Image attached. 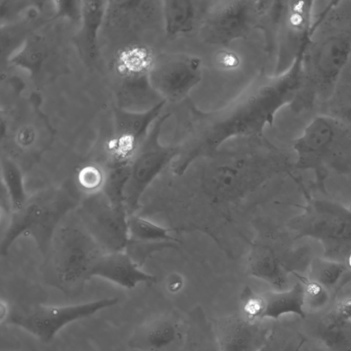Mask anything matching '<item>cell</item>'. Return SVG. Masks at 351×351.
<instances>
[{
    "instance_id": "obj_11",
    "label": "cell",
    "mask_w": 351,
    "mask_h": 351,
    "mask_svg": "<svg viewBox=\"0 0 351 351\" xmlns=\"http://www.w3.org/2000/svg\"><path fill=\"white\" fill-rule=\"evenodd\" d=\"M74 213L105 253L125 250L128 215L123 205L114 203L101 191L84 196Z\"/></svg>"
},
{
    "instance_id": "obj_35",
    "label": "cell",
    "mask_w": 351,
    "mask_h": 351,
    "mask_svg": "<svg viewBox=\"0 0 351 351\" xmlns=\"http://www.w3.org/2000/svg\"><path fill=\"white\" fill-rule=\"evenodd\" d=\"M12 351H13V350H12Z\"/></svg>"
},
{
    "instance_id": "obj_9",
    "label": "cell",
    "mask_w": 351,
    "mask_h": 351,
    "mask_svg": "<svg viewBox=\"0 0 351 351\" xmlns=\"http://www.w3.org/2000/svg\"><path fill=\"white\" fill-rule=\"evenodd\" d=\"M273 1H217L208 4L199 23L207 43L227 47L254 28L264 27ZM210 3V1H209Z\"/></svg>"
},
{
    "instance_id": "obj_13",
    "label": "cell",
    "mask_w": 351,
    "mask_h": 351,
    "mask_svg": "<svg viewBox=\"0 0 351 351\" xmlns=\"http://www.w3.org/2000/svg\"><path fill=\"white\" fill-rule=\"evenodd\" d=\"M202 77L199 58L186 53H168L155 57L149 82L162 100L180 102L200 82Z\"/></svg>"
},
{
    "instance_id": "obj_26",
    "label": "cell",
    "mask_w": 351,
    "mask_h": 351,
    "mask_svg": "<svg viewBox=\"0 0 351 351\" xmlns=\"http://www.w3.org/2000/svg\"><path fill=\"white\" fill-rule=\"evenodd\" d=\"M47 56L48 49L45 38L34 32L8 60L12 65L35 75L40 71Z\"/></svg>"
},
{
    "instance_id": "obj_2",
    "label": "cell",
    "mask_w": 351,
    "mask_h": 351,
    "mask_svg": "<svg viewBox=\"0 0 351 351\" xmlns=\"http://www.w3.org/2000/svg\"><path fill=\"white\" fill-rule=\"evenodd\" d=\"M330 5L317 21L303 53L304 88L300 98L332 95L351 58V12ZM299 98V99H300Z\"/></svg>"
},
{
    "instance_id": "obj_16",
    "label": "cell",
    "mask_w": 351,
    "mask_h": 351,
    "mask_svg": "<svg viewBox=\"0 0 351 351\" xmlns=\"http://www.w3.org/2000/svg\"><path fill=\"white\" fill-rule=\"evenodd\" d=\"M187 335L188 322L176 314H164L138 326L128 346L137 351H182Z\"/></svg>"
},
{
    "instance_id": "obj_27",
    "label": "cell",
    "mask_w": 351,
    "mask_h": 351,
    "mask_svg": "<svg viewBox=\"0 0 351 351\" xmlns=\"http://www.w3.org/2000/svg\"><path fill=\"white\" fill-rule=\"evenodd\" d=\"M306 341V336L293 326L275 324L267 342L258 351H300Z\"/></svg>"
},
{
    "instance_id": "obj_3",
    "label": "cell",
    "mask_w": 351,
    "mask_h": 351,
    "mask_svg": "<svg viewBox=\"0 0 351 351\" xmlns=\"http://www.w3.org/2000/svg\"><path fill=\"white\" fill-rule=\"evenodd\" d=\"M74 210L56 230L44 257L43 275L50 286L70 297L82 293L92 269L105 253Z\"/></svg>"
},
{
    "instance_id": "obj_28",
    "label": "cell",
    "mask_w": 351,
    "mask_h": 351,
    "mask_svg": "<svg viewBox=\"0 0 351 351\" xmlns=\"http://www.w3.org/2000/svg\"><path fill=\"white\" fill-rule=\"evenodd\" d=\"M107 168L101 161H89L77 169L75 184L85 195L102 191L107 178Z\"/></svg>"
},
{
    "instance_id": "obj_5",
    "label": "cell",
    "mask_w": 351,
    "mask_h": 351,
    "mask_svg": "<svg viewBox=\"0 0 351 351\" xmlns=\"http://www.w3.org/2000/svg\"><path fill=\"white\" fill-rule=\"evenodd\" d=\"M295 167L314 173L317 184L351 171V127L330 114L313 118L294 141Z\"/></svg>"
},
{
    "instance_id": "obj_22",
    "label": "cell",
    "mask_w": 351,
    "mask_h": 351,
    "mask_svg": "<svg viewBox=\"0 0 351 351\" xmlns=\"http://www.w3.org/2000/svg\"><path fill=\"white\" fill-rule=\"evenodd\" d=\"M315 336L328 351H351V318L328 310L317 322Z\"/></svg>"
},
{
    "instance_id": "obj_14",
    "label": "cell",
    "mask_w": 351,
    "mask_h": 351,
    "mask_svg": "<svg viewBox=\"0 0 351 351\" xmlns=\"http://www.w3.org/2000/svg\"><path fill=\"white\" fill-rule=\"evenodd\" d=\"M314 1H284L277 24L278 58L275 75L288 69L306 47L313 33Z\"/></svg>"
},
{
    "instance_id": "obj_15",
    "label": "cell",
    "mask_w": 351,
    "mask_h": 351,
    "mask_svg": "<svg viewBox=\"0 0 351 351\" xmlns=\"http://www.w3.org/2000/svg\"><path fill=\"white\" fill-rule=\"evenodd\" d=\"M241 313L253 321H278L286 315L305 319L304 290L298 280L292 287L282 291L258 293L245 287L240 295Z\"/></svg>"
},
{
    "instance_id": "obj_18",
    "label": "cell",
    "mask_w": 351,
    "mask_h": 351,
    "mask_svg": "<svg viewBox=\"0 0 351 351\" xmlns=\"http://www.w3.org/2000/svg\"><path fill=\"white\" fill-rule=\"evenodd\" d=\"M94 277L128 289L157 280L156 276L143 270L125 250L103 254L92 269L91 278Z\"/></svg>"
},
{
    "instance_id": "obj_7",
    "label": "cell",
    "mask_w": 351,
    "mask_h": 351,
    "mask_svg": "<svg viewBox=\"0 0 351 351\" xmlns=\"http://www.w3.org/2000/svg\"><path fill=\"white\" fill-rule=\"evenodd\" d=\"M295 238L317 241L324 257L341 261L351 248V208L332 200L312 197L289 223Z\"/></svg>"
},
{
    "instance_id": "obj_34",
    "label": "cell",
    "mask_w": 351,
    "mask_h": 351,
    "mask_svg": "<svg viewBox=\"0 0 351 351\" xmlns=\"http://www.w3.org/2000/svg\"><path fill=\"white\" fill-rule=\"evenodd\" d=\"M342 259V262L346 263V265L351 270V248L346 252Z\"/></svg>"
},
{
    "instance_id": "obj_30",
    "label": "cell",
    "mask_w": 351,
    "mask_h": 351,
    "mask_svg": "<svg viewBox=\"0 0 351 351\" xmlns=\"http://www.w3.org/2000/svg\"><path fill=\"white\" fill-rule=\"evenodd\" d=\"M190 320V319H189ZM191 322H188V335L184 348L182 351H219L215 340L213 326L203 336L208 324L205 325L200 337L197 336Z\"/></svg>"
},
{
    "instance_id": "obj_1",
    "label": "cell",
    "mask_w": 351,
    "mask_h": 351,
    "mask_svg": "<svg viewBox=\"0 0 351 351\" xmlns=\"http://www.w3.org/2000/svg\"><path fill=\"white\" fill-rule=\"evenodd\" d=\"M303 53L285 71L261 77L221 110L204 112L189 106V117L184 126L188 136L179 145L180 164L188 168L233 138L261 137L264 128L272 124L278 111L299 99L304 88Z\"/></svg>"
},
{
    "instance_id": "obj_21",
    "label": "cell",
    "mask_w": 351,
    "mask_h": 351,
    "mask_svg": "<svg viewBox=\"0 0 351 351\" xmlns=\"http://www.w3.org/2000/svg\"><path fill=\"white\" fill-rule=\"evenodd\" d=\"M108 6L107 1H82L77 44L89 60H95L99 55V34L106 21Z\"/></svg>"
},
{
    "instance_id": "obj_33",
    "label": "cell",
    "mask_w": 351,
    "mask_h": 351,
    "mask_svg": "<svg viewBox=\"0 0 351 351\" xmlns=\"http://www.w3.org/2000/svg\"><path fill=\"white\" fill-rule=\"evenodd\" d=\"M11 307L9 304L3 300H1L0 302V322L2 324L6 320L8 316L10 314Z\"/></svg>"
},
{
    "instance_id": "obj_4",
    "label": "cell",
    "mask_w": 351,
    "mask_h": 351,
    "mask_svg": "<svg viewBox=\"0 0 351 351\" xmlns=\"http://www.w3.org/2000/svg\"><path fill=\"white\" fill-rule=\"evenodd\" d=\"M80 193L74 182L44 188L29 195L23 207L9 215L1 239V254L6 255L21 237H29L44 256L59 224L79 205Z\"/></svg>"
},
{
    "instance_id": "obj_23",
    "label": "cell",
    "mask_w": 351,
    "mask_h": 351,
    "mask_svg": "<svg viewBox=\"0 0 351 351\" xmlns=\"http://www.w3.org/2000/svg\"><path fill=\"white\" fill-rule=\"evenodd\" d=\"M307 277L328 289L335 297L351 283V270L343 262L327 258H316L307 269Z\"/></svg>"
},
{
    "instance_id": "obj_12",
    "label": "cell",
    "mask_w": 351,
    "mask_h": 351,
    "mask_svg": "<svg viewBox=\"0 0 351 351\" xmlns=\"http://www.w3.org/2000/svg\"><path fill=\"white\" fill-rule=\"evenodd\" d=\"M166 103L162 101L143 111L114 108V129L107 144V159L102 162L108 169L129 168L151 127L162 113Z\"/></svg>"
},
{
    "instance_id": "obj_19",
    "label": "cell",
    "mask_w": 351,
    "mask_h": 351,
    "mask_svg": "<svg viewBox=\"0 0 351 351\" xmlns=\"http://www.w3.org/2000/svg\"><path fill=\"white\" fill-rule=\"evenodd\" d=\"M247 271L250 276L267 282L278 291L289 289V274H293L274 249L259 243L254 244L250 250Z\"/></svg>"
},
{
    "instance_id": "obj_36",
    "label": "cell",
    "mask_w": 351,
    "mask_h": 351,
    "mask_svg": "<svg viewBox=\"0 0 351 351\" xmlns=\"http://www.w3.org/2000/svg\"><path fill=\"white\" fill-rule=\"evenodd\" d=\"M350 208H351V206H350Z\"/></svg>"
},
{
    "instance_id": "obj_10",
    "label": "cell",
    "mask_w": 351,
    "mask_h": 351,
    "mask_svg": "<svg viewBox=\"0 0 351 351\" xmlns=\"http://www.w3.org/2000/svg\"><path fill=\"white\" fill-rule=\"evenodd\" d=\"M117 297L69 305L36 304L12 308L3 324L19 328L43 343H49L66 326L117 304Z\"/></svg>"
},
{
    "instance_id": "obj_24",
    "label": "cell",
    "mask_w": 351,
    "mask_h": 351,
    "mask_svg": "<svg viewBox=\"0 0 351 351\" xmlns=\"http://www.w3.org/2000/svg\"><path fill=\"white\" fill-rule=\"evenodd\" d=\"M181 229L162 226L137 213L128 218V242L130 243L160 244L178 241L172 233Z\"/></svg>"
},
{
    "instance_id": "obj_8",
    "label": "cell",
    "mask_w": 351,
    "mask_h": 351,
    "mask_svg": "<svg viewBox=\"0 0 351 351\" xmlns=\"http://www.w3.org/2000/svg\"><path fill=\"white\" fill-rule=\"evenodd\" d=\"M170 116L169 112L162 113L156 120L129 165L123 191V204L128 216L138 212L147 190L180 154L178 145L166 146L160 141L163 124Z\"/></svg>"
},
{
    "instance_id": "obj_20",
    "label": "cell",
    "mask_w": 351,
    "mask_h": 351,
    "mask_svg": "<svg viewBox=\"0 0 351 351\" xmlns=\"http://www.w3.org/2000/svg\"><path fill=\"white\" fill-rule=\"evenodd\" d=\"M209 1L166 0L160 1L165 34L169 38L189 34L200 21Z\"/></svg>"
},
{
    "instance_id": "obj_17",
    "label": "cell",
    "mask_w": 351,
    "mask_h": 351,
    "mask_svg": "<svg viewBox=\"0 0 351 351\" xmlns=\"http://www.w3.org/2000/svg\"><path fill=\"white\" fill-rule=\"evenodd\" d=\"M219 351H258L267 342L272 326L234 314L212 325Z\"/></svg>"
},
{
    "instance_id": "obj_6",
    "label": "cell",
    "mask_w": 351,
    "mask_h": 351,
    "mask_svg": "<svg viewBox=\"0 0 351 351\" xmlns=\"http://www.w3.org/2000/svg\"><path fill=\"white\" fill-rule=\"evenodd\" d=\"M274 158L253 156H230L204 167L201 184L204 195L215 206L234 204L255 189L276 171Z\"/></svg>"
},
{
    "instance_id": "obj_32",
    "label": "cell",
    "mask_w": 351,
    "mask_h": 351,
    "mask_svg": "<svg viewBox=\"0 0 351 351\" xmlns=\"http://www.w3.org/2000/svg\"><path fill=\"white\" fill-rule=\"evenodd\" d=\"M330 115L351 127V98L337 99L330 108Z\"/></svg>"
},
{
    "instance_id": "obj_31",
    "label": "cell",
    "mask_w": 351,
    "mask_h": 351,
    "mask_svg": "<svg viewBox=\"0 0 351 351\" xmlns=\"http://www.w3.org/2000/svg\"><path fill=\"white\" fill-rule=\"evenodd\" d=\"M55 19L81 21L82 1H53Z\"/></svg>"
},
{
    "instance_id": "obj_25",
    "label": "cell",
    "mask_w": 351,
    "mask_h": 351,
    "mask_svg": "<svg viewBox=\"0 0 351 351\" xmlns=\"http://www.w3.org/2000/svg\"><path fill=\"white\" fill-rule=\"evenodd\" d=\"M0 172L1 186L9 197L11 213L16 212L23 207L29 196L25 187L23 169L14 160L4 155L1 158Z\"/></svg>"
},
{
    "instance_id": "obj_29",
    "label": "cell",
    "mask_w": 351,
    "mask_h": 351,
    "mask_svg": "<svg viewBox=\"0 0 351 351\" xmlns=\"http://www.w3.org/2000/svg\"><path fill=\"white\" fill-rule=\"evenodd\" d=\"M293 274L303 286L306 312L318 313L328 307L332 298H334L328 289L307 276L298 273Z\"/></svg>"
}]
</instances>
